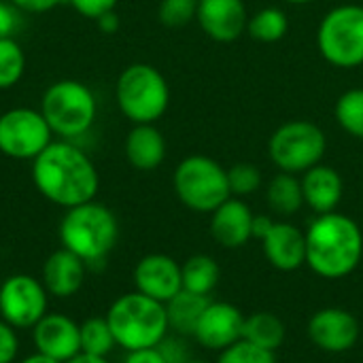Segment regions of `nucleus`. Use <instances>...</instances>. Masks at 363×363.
<instances>
[{
  "mask_svg": "<svg viewBox=\"0 0 363 363\" xmlns=\"http://www.w3.org/2000/svg\"><path fill=\"white\" fill-rule=\"evenodd\" d=\"M32 183L51 204L72 208L96 200L100 174L79 145L72 140H53L32 160Z\"/></svg>",
  "mask_w": 363,
  "mask_h": 363,
  "instance_id": "nucleus-1",
  "label": "nucleus"
},
{
  "mask_svg": "<svg viewBox=\"0 0 363 363\" xmlns=\"http://www.w3.org/2000/svg\"><path fill=\"white\" fill-rule=\"evenodd\" d=\"M363 257V232L342 213L317 215L306 230V266L321 279L338 281L357 270Z\"/></svg>",
  "mask_w": 363,
  "mask_h": 363,
  "instance_id": "nucleus-2",
  "label": "nucleus"
},
{
  "mask_svg": "<svg viewBox=\"0 0 363 363\" xmlns=\"http://www.w3.org/2000/svg\"><path fill=\"white\" fill-rule=\"evenodd\" d=\"M117 240L119 223L115 213L96 200L66 208L60 221L62 247L81 257L87 266L102 264Z\"/></svg>",
  "mask_w": 363,
  "mask_h": 363,
  "instance_id": "nucleus-3",
  "label": "nucleus"
},
{
  "mask_svg": "<svg viewBox=\"0 0 363 363\" xmlns=\"http://www.w3.org/2000/svg\"><path fill=\"white\" fill-rule=\"evenodd\" d=\"M106 321L115 336L117 347L123 351L155 349L168 336V315L166 304L147 298L138 291L123 294L117 298L108 313Z\"/></svg>",
  "mask_w": 363,
  "mask_h": 363,
  "instance_id": "nucleus-4",
  "label": "nucleus"
},
{
  "mask_svg": "<svg viewBox=\"0 0 363 363\" xmlns=\"http://www.w3.org/2000/svg\"><path fill=\"white\" fill-rule=\"evenodd\" d=\"M38 111L49 123L53 136L74 140L91 130L98 117V100L85 83L62 79L45 89Z\"/></svg>",
  "mask_w": 363,
  "mask_h": 363,
  "instance_id": "nucleus-5",
  "label": "nucleus"
},
{
  "mask_svg": "<svg viewBox=\"0 0 363 363\" xmlns=\"http://www.w3.org/2000/svg\"><path fill=\"white\" fill-rule=\"evenodd\" d=\"M115 100L125 119L136 123H155L170 104L166 77L151 64H130L121 70L115 85Z\"/></svg>",
  "mask_w": 363,
  "mask_h": 363,
  "instance_id": "nucleus-6",
  "label": "nucleus"
},
{
  "mask_svg": "<svg viewBox=\"0 0 363 363\" xmlns=\"http://www.w3.org/2000/svg\"><path fill=\"white\" fill-rule=\"evenodd\" d=\"M177 198L194 213H213L232 198L228 170L208 155L181 160L172 177Z\"/></svg>",
  "mask_w": 363,
  "mask_h": 363,
  "instance_id": "nucleus-7",
  "label": "nucleus"
},
{
  "mask_svg": "<svg viewBox=\"0 0 363 363\" xmlns=\"http://www.w3.org/2000/svg\"><path fill=\"white\" fill-rule=\"evenodd\" d=\"M328 151L323 130L306 119H294L279 125L268 140V155L281 172L304 174L321 164Z\"/></svg>",
  "mask_w": 363,
  "mask_h": 363,
  "instance_id": "nucleus-8",
  "label": "nucleus"
},
{
  "mask_svg": "<svg viewBox=\"0 0 363 363\" xmlns=\"http://www.w3.org/2000/svg\"><path fill=\"white\" fill-rule=\"evenodd\" d=\"M319 53L338 68L363 64V6L340 4L328 11L317 30Z\"/></svg>",
  "mask_w": 363,
  "mask_h": 363,
  "instance_id": "nucleus-9",
  "label": "nucleus"
},
{
  "mask_svg": "<svg viewBox=\"0 0 363 363\" xmlns=\"http://www.w3.org/2000/svg\"><path fill=\"white\" fill-rule=\"evenodd\" d=\"M53 143V132L38 108L15 106L0 115V153L32 162Z\"/></svg>",
  "mask_w": 363,
  "mask_h": 363,
  "instance_id": "nucleus-10",
  "label": "nucleus"
},
{
  "mask_svg": "<svg viewBox=\"0 0 363 363\" xmlns=\"http://www.w3.org/2000/svg\"><path fill=\"white\" fill-rule=\"evenodd\" d=\"M49 294L43 281L30 274H13L0 285V319L15 330H32L49 311Z\"/></svg>",
  "mask_w": 363,
  "mask_h": 363,
  "instance_id": "nucleus-11",
  "label": "nucleus"
},
{
  "mask_svg": "<svg viewBox=\"0 0 363 363\" xmlns=\"http://www.w3.org/2000/svg\"><path fill=\"white\" fill-rule=\"evenodd\" d=\"M308 338L325 353H347L359 340V321L345 308H321L308 321Z\"/></svg>",
  "mask_w": 363,
  "mask_h": 363,
  "instance_id": "nucleus-12",
  "label": "nucleus"
},
{
  "mask_svg": "<svg viewBox=\"0 0 363 363\" xmlns=\"http://www.w3.org/2000/svg\"><path fill=\"white\" fill-rule=\"evenodd\" d=\"M32 340L36 353L60 363L70 362L81 353V328L62 313H47L32 328Z\"/></svg>",
  "mask_w": 363,
  "mask_h": 363,
  "instance_id": "nucleus-13",
  "label": "nucleus"
},
{
  "mask_svg": "<svg viewBox=\"0 0 363 363\" xmlns=\"http://www.w3.org/2000/svg\"><path fill=\"white\" fill-rule=\"evenodd\" d=\"M134 285L138 294L166 304L183 289L181 264L164 253L145 255L134 268Z\"/></svg>",
  "mask_w": 363,
  "mask_h": 363,
  "instance_id": "nucleus-14",
  "label": "nucleus"
},
{
  "mask_svg": "<svg viewBox=\"0 0 363 363\" xmlns=\"http://www.w3.org/2000/svg\"><path fill=\"white\" fill-rule=\"evenodd\" d=\"M245 317L242 313L228 302H211L202 313L194 338L208 351H223L242 338Z\"/></svg>",
  "mask_w": 363,
  "mask_h": 363,
  "instance_id": "nucleus-15",
  "label": "nucleus"
},
{
  "mask_svg": "<svg viewBox=\"0 0 363 363\" xmlns=\"http://www.w3.org/2000/svg\"><path fill=\"white\" fill-rule=\"evenodd\" d=\"M196 19L204 34L217 43H234L247 32L245 0H198Z\"/></svg>",
  "mask_w": 363,
  "mask_h": 363,
  "instance_id": "nucleus-16",
  "label": "nucleus"
},
{
  "mask_svg": "<svg viewBox=\"0 0 363 363\" xmlns=\"http://www.w3.org/2000/svg\"><path fill=\"white\" fill-rule=\"evenodd\" d=\"M266 259L281 272L300 270L306 264V234L294 223L274 221L262 238Z\"/></svg>",
  "mask_w": 363,
  "mask_h": 363,
  "instance_id": "nucleus-17",
  "label": "nucleus"
},
{
  "mask_svg": "<svg viewBox=\"0 0 363 363\" xmlns=\"http://www.w3.org/2000/svg\"><path fill=\"white\" fill-rule=\"evenodd\" d=\"M253 211L240 198H228L211 217V234L225 249H238L253 238Z\"/></svg>",
  "mask_w": 363,
  "mask_h": 363,
  "instance_id": "nucleus-18",
  "label": "nucleus"
},
{
  "mask_svg": "<svg viewBox=\"0 0 363 363\" xmlns=\"http://www.w3.org/2000/svg\"><path fill=\"white\" fill-rule=\"evenodd\" d=\"M85 268L87 264L81 257L62 247L60 251L51 253L43 264L40 281L49 296L72 298L85 283Z\"/></svg>",
  "mask_w": 363,
  "mask_h": 363,
  "instance_id": "nucleus-19",
  "label": "nucleus"
},
{
  "mask_svg": "<svg viewBox=\"0 0 363 363\" xmlns=\"http://www.w3.org/2000/svg\"><path fill=\"white\" fill-rule=\"evenodd\" d=\"M300 183H302L304 204L313 208L317 215L334 213L338 208L345 194V183L336 168L317 164L302 174Z\"/></svg>",
  "mask_w": 363,
  "mask_h": 363,
  "instance_id": "nucleus-20",
  "label": "nucleus"
},
{
  "mask_svg": "<svg viewBox=\"0 0 363 363\" xmlns=\"http://www.w3.org/2000/svg\"><path fill=\"white\" fill-rule=\"evenodd\" d=\"M123 151L130 166L149 172L166 160V138L155 123H136L125 136Z\"/></svg>",
  "mask_w": 363,
  "mask_h": 363,
  "instance_id": "nucleus-21",
  "label": "nucleus"
},
{
  "mask_svg": "<svg viewBox=\"0 0 363 363\" xmlns=\"http://www.w3.org/2000/svg\"><path fill=\"white\" fill-rule=\"evenodd\" d=\"M208 304H211L208 296H200V294L181 289L172 300L166 302V315H168L170 330L177 332V336H194L198 321Z\"/></svg>",
  "mask_w": 363,
  "mask_h": 363,
  "instance_id": "nucleus-22",
  "label": "nucleus"
},
{
  "mask_svg": "<svg viewBox=\"0 0 363 363\" xmlns=\"http://www.w3.org/2000/svg\"><path fill=\"white\" fill-rule=\"evenodd\" d=\"M266 200L277 215H283V217L296 215L304 206V194H302L300 179L289 172H279L268 183Z\"/></svg>",
  "mask_w": 363,
  "mask_h": 363,
  "instance_id": "nucleus-23",
  "label": "nucleus"
},
{
  "mask_svg": "<svg viewBox=\"0 0 363 363\" xmlns=\"http://www.w3.org/2000/svg\"><path fill=\"white\" fill-rule=\"evenodd\" d=\"M242 340L266 351H277L285 340V325L272 313H253L245 317Z\"/></svg>",
  "mask_w": 363,
  "mask_h": 363,
  "instance_id": "nucleus-24",
  "label": "nucleus"
},
{
  "mask_svg": "<svg viewBox=\"0 0 363 363\" xmlns=\"http://www.w3.org/2000/svg\"><path fill=\"white\" fill-rule=\"evenodd\" d=\"M219 266L211 255H191L181 266L183 289L200 296H211V291L219 283Z\"/></svg>",
  "mask_w": 363,
  "mask_h": 363,
  "instance_id": "nucleus-25",
  "label": "nucleus"
},
{
  "mask_svg": "<svg viewBox=\"0 0 363 363\" xmlns=\"http://www.w3.org/2000/svg\"><path fill=\"white\" fill-rule=\"evenodd\" d=\"M289 30V19L283 9L266 6L249 17L247 32L257 43H279Z\"/></svg>",
  "mask_w": 363,
  "mask_h": 363,
  "instance_id": "nucleus-26",
  "label": "nucleus"
},
{
  "mask_svg": "<svg viewBox=\"0 0 363 363\" xmlns=\"http://www.w3.org/2000/svg\"><path fill=\"white\" fill-rule=\"evenodd\" d=\"M79 328H81V353L108 357V353L117 347L106 317H91L83 321Z\"/></svg>",
  "mask_w": 363,
  "mask_h": 363,
  "instance_id": "nucleus-27",
  "label": "nucleus"
},
{
  "mask_svg": "<svg viewBox=\"0 0 363 363\" xmlns=\"http://www.w3.org/2000/svg\"><path fill=\"white\" fill-rule=\"evenodd\" d=\"M336 121L353 138L363 140V87L347 89L336 102Z\"/></svg>",
  "mask_w": 363,
  "mask_h": 363,
  "instance_id": "nucleus-28",
  "label": "nucleus"
},
{
  "mask_svg": "<svg viewBox=\"0 0 363 363\" xmlns=\"http://www.w3.org/2000/svg\"><path fill=\"white\" fill-rule=\"evenodd\" d=\"M26 72V53L15 38H0V91L15 87Z\"/></svg>",
  "mask_w": 363,
  "mask_h": 363,
  "instance_id": "nucleus-29",
  "label": "nucleus"
},
{
  "mask_svg": "<svg viewBox=\"0 0 363 363\" xmlns=\"http://www.w3.org/2000/svg\"><path fill=\"white\" fill-rule=\"evenodd\" d=\"M228 183H230L232 196H238V198L251 196L262 187V172L255 164L240 162L228 170Z\"/></svg>",
  "mask_w": 363,
  "mask_h": 363,
  "instance_id": "nucleus-30",
  "label": "nucleus"
},
{
  "mask_svg": "<svg viewBox=\"0 0 363 363\" xmlns=\"http://www.w3.org/2000/svg\"><path fill=\"white\" fill-rule=\"evenodd\" d=\"M198 0H160L157 17L168 28H183L196 19Z\"/></svg>",
  "mask_w": 363,
  "mask_h": 363,
  "instance_id": "nucleus-31",
  "label": "nucleus"
},
{
  "mask_svg": "<svg viewBox=\"0 0 363 363\" xmlns=\"http://www.w3.org/2000/svg\"><path fill=\"white\" fill-rule=\"evenodd\" d=\"M217 363H277V357L274 351H266L240 338L238 342L221 351Z\"/></svg>",
  "mask_w": 363,
  "mask_h": 363,
  "instance_id": "nucleus-32",
  "label": "nucleus"
},
{
  "mask_svg": "<svg viewBox=\"0 0 363 363\" xmlns=\"http://www.w3.org/2000/svg\"><path fill=\"white\" fill-rule=\"evenodd\" d=\"M21 28V11L9 0H0V38H15Z\"/></svg>",
  "mask_w": 363,
  "mask_h": 363,
  "instance_id": "nucleus-33",
  "label": "nucleus"
},
{
  "mask_svg": "<svg viewBox=\"0 0 363 363\" xmlns=\"http://www.w3.org/2000/svg\"><path fill=\"white\" fill-rule=\"evenodd\" d=\"M79 15L87 17V19H98L102 17L104 13H111L115 11L117 2L119 0H66Z\"/></svg>",
  "mask_w": 363,
  "mask_h": 363,
  "instance_id": "nucleus-34",
  "label": "nucleus"
},
{
  "mask_svg": "<svg viewBox=\"0 0 363 363\" xmlns=\"http://www.w3.org/2000/svg\"><path fill=\"white\" fill-rule=\"evenodd\" d=\"M157 351L162 353L164 362L166 363H187L189 357V349L183 340V336H177V338H164L160 345H157Z\"/></svg>",
  "mask_w": 363,
  "mask_h": 363,
  "instance_id": "nucleus-35",
  "label": "nucleus"
},
{
  "mask_svg": "<svg viewBox=\"0 0 363 363\" xmlns=\"http://www.w3.org/2000/svg\"><path fill=\"white\" fill-rule=\"evenodd\" d=\"M19 353V338L15 328L0 319V363H13Z\"/></svg>",
  "mask_w": 363,
  "mask_h": 363,
  "instance_id": "nucleus-36",
  "label": "nucleus"
},
{
  "mask_svg": "<svg viewBox=\"0 0 363 363\" xmlns=\"http://www.w3.org/2000/svg\"><path fill=\"white\" fill-rule=\"evenodd\" d=\"M11 4H15L21 13H32V15H40V13H49L57 6H62L66 0H9Z\"/></svg>",
  "mask_w": 363,
  "mask_h": 363,
  "instance_id": "nucleus-37",
  "label": "nucleus"
},
{
  "mask_svg": "<svg viewBox=\"0 0 363 363\" xmlns=\"http://www.w3.org/2000/svg\"><path fill=\"white\" fill-rule=\"evenodd\" d=\"M123 363H166V362H164L162 353H160V351H157V347H155V349L130 351V353L125 355Z\"/></svg>",
  "mask_w": 363,
  "mask_h": 363,
  "instance_id": "nucleus-38",
  "label": "nucleus"
},
{
  "mask_svg": "<svg viewBox=\"0 0 363 363\" xmlns=\"http://www.w3.org/2000/svg\"><path fill=\"white\" fill-rule=\"evenodd\" d=\"M96 23H98V28H100L104 34H113V32H117V28H119V17H117L115 11H111V13H104L102 17H98Z\"/></svg>",
  "mask_w": 363,
  "mask_h": 363,
  "instance_id": "nucleus-39",
  "label": "nucleus"
},
{
  "mask_svg": "<svg viewBox=\"0 0 363 363\" xmlns=\"http://www.w3.org/2000/svg\"><path fill=\"white\" fill-rule=\"evenodd\" d=\"M272 219L270 217H266V215H255V219H253V238H264L266 236V232L272 228Z\"/></svg>",
  "mask_w": 363,
  "mask_h": 363,
  "instance_id": "nucleus-40",
  "label": "nucleus"
},
{
  "mask_svg": "<svg viewBox=\"0 0 363 363\" xmlns=\"http://www.w3.org/2000/svg\"><path fill=\"white\" fill-rule=\"evenodd\" d=\"M66 363H111L106 357H96V355H87V353H79L77 357H72Z\"/></svg>",
  "mask_w": 363,
  "mask_h": 363,
  "instance_id": "nucleus-41",
  "label": "nucleus"
},
{
  "mask_svg": "<svg viewBox=\"0 0 363 363\" xmlns=\"http://www.w3.org/2000/svg\"><path fill=\"white\" fill-rule=\"evenodd\" d=\"M17 363H60V362H55V359H51V357H47V355H43V353H32V355L23 357L21 362H17Z\"/></svg>",
  "mask_w": 363,
  "mask_h": 363,
  "instance_id": "nucleus-42",
  "label": "nucleus"
},
{
  "mask_svg": "<svg viewBox=\"0 0 363 363\" xmlns=\"http://www.w3.org/2000/svg\"><path fill=\"white\" fill-rule=\"evenodd\" d=\"M285 2H289V4H308L313 0H285Z\"/></svg>",
  "mask_w": 363,
  "mask_h": 363,
  "instance_id": "nucleus-43",
  "label": "nucleus"
},
{
  "mask_svg": "<svg viewBox=\"0 0 363 363\" xmlns=\"http://www.w3.org/2000/svg\"><path fill=\"white\" fill-rule=\"evenodd\" d=\"M187 363H208V362H204V359H189Z\"/></svg>",
  "mask_w": 363,
  "mask_h": 363,
  "instance_id": "nucleus-44",
  "label": "nucleus"
}]
</instances>
